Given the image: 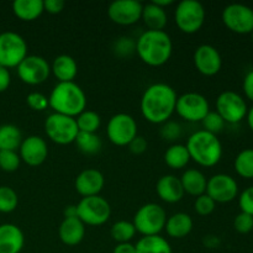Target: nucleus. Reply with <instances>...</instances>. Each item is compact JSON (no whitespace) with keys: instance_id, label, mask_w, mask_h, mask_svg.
Instances as JSON below:
<instances>
[{"instance_id":"f257e3e1","label":"nucleus","mask_w":253,"mask_h":253,"mask_svg":"<svg viewBox=\"0 0 253 253\" xmlns=\"http://www.w3.org/2000/svg\"><path fill=\"white\" fill-rule=\"evenodd\" d=\"M177 99V93L168 84H151L141 98V114L151 124L160 125L167 123L174 114Z\"/></svg>"},{"instance_id":"f03ea898","label":"nucleus","mask_w":253,"mask_h":253,"mask_svg":"<svg viewBox=\"0 0 253 253\" xmlns=\"http://www.w3.org/2000/svg\"><path fill=\"white\" fill-rule=\"evenodd\" d=\"M173 52L172 39L163 31L146 30L136 40V53L150 67H161L169 61Z\"/></svg>"},{"instance_id":"7ed1b4c3","label":"nucleus","mask_w":253,"mask_h":253,"mask_svg":"<svg viewBox=\"0 0 253 253\" xmlns=\"http://www.w3.org/2000/svg\"><path fill=\"white\" fill-rule=\"evenodd\" d=\"M48 104L53 113L76 119L86 109V95L74 82L57 83L49 94Z\"/></svg>"},{"instance_id":"20e7f679","label":"nucleus","mask_w":253,"mask_h":253,"mask_svg":"<svg viewBox=\"0 0 253 253\" xmlns=\"http://www.w3.org/2000/svg\"><path fill=\"white\" fill-rule=\"evenodd\" d=\"M190 161L205 168H211L220 162L222 157V145L216 135L205 130L195 131L187 141Z\"/></svg>"},{"instance_id":"39448f33","label":"nucleus","mask_w":253,"mask_h":253,"mask_svg":"<svg viewBox=\"0 0 253 253\" xmlns=\"http://www.w3.org/2000/svg\"><path fill=\"white\" fill-rule=\"evenodd\" d=\"M166 221V210L156 203H148L136 211L132 224L136 232H140L142 236H157L165 229Z\"/></svg>"},{"instance_id":"423d86ee","label":"nucleus","mask_w":253,"mask_h":253,"mask_svg":"<svg viewBox=\"0 0 253 253\" xmlns=\"http://www.w3.org/2000/svg\"><path fill=\"white\" fill-rule=\"evenodd\" d=\"M205 9L198 0H182L174 10V21L178 29L188 35L195 34L205 22Z\"/></svg>"},{"instance_id":"0eeeda50","label":"nucleus","mask_w":253,"mask_h":253,"mask_svg":"<svg viewBox=\"0 0 253 253\" xmlns=\"http://www.w3.org/2000/svg\"><path fill=\"white\" fill-rule=\"evenodd\" d=\"M44 132L52 142L64 146L76 141L79 130L76 119L53 113L44 121Z\"/></svg>"},{"instance_id":"6e6552de","label":"nucleus","mask_w":253,"mask_h":253,"mask_svg":"<svg viewBox=\"0 0 253 253\" xmlns=\"http://www.w3.org/2000/svg\"><path fill=\"white\" fill-rule=\"evenodd\" d=\"M27 56V43L21 35L12 31L0 34V66L16 68Z\"/></svg>"},{"instance_id":"1a4fd4ad","label":"nucleus","mask_w":253,"mask_h":253,"mask_svg":"<svg viewBox=\"0 0 253 253\" xmlns=\"http://www.w3.org/2000/svg\"><path fill=\"white\" fill-rule=\"evenodd\" d=\"M77 215L84 225L100 226L110 219L111 208L108 200L100 195L83 198L77 204Z\"/></svg>"},{"instance_id":"9d476101","label":"nucleus","mask_w":253,"mask_h":253,"mask_svg":"<svg viewBox=\"0 0 253 253\" xmlns=\"http://www.w3.org/2000/svg\"><path fill=\"white\" fill-rule=\"evenodd\" d=\"M106 135L109 141L119 147L130 145L137 136V123L131 115L125 113L115 114L109 120L106 126Z\"/></svg>"},{"instance_id":"9b49d317","label":"nucleus","mask_w":253,"mask_h":253,"mask_svg":"<svg viewBox=\"0 0 253 253\" xmlns=\"http://www.w3.org/2000/svg\"><path fill=\"white\" fill-rule=\"evenodd\" d=\"M210 105L208 99L203 94L189 91L178 96L175 104V113L185 121L202 123L209 114Z\"/></svg>"},{"instance_id":"f8f14e48","label":"nucleus","mask_w":253,"mask_h":253,"mask_svg":"<svg viewBox=\"0 0 253 253\" xmlns=\"http://www.w3.org/2000/svg\"><path fill=\"white\" fill-rule=\"evenodd\" d=\"M17 76L27 85H40L49 78L51 66L43 57L27 54L26 58L16 67Z\"/></svg>"},{"instance_id":"ddd939ff","label":"nucleus","mask_w":253,"mask_h":253,"mask_svg":"<svg viewBox=\"0 0 253 253\" xmlns=\"http://www.w3.org/2000/svg\"><path fill=\"white\" fill-rule=\"evenodd\" d=\"M247 103L239 93L232 90L222 91L216 99V113L225 123L239 124L246 118Z\"/></svg>"},{"instance_id":"4468645a","label":"nucleus","mask_w":253,"mask_h":253,"mask_svg":"<svg viewBox=\"0 0 253 253\" xmlns=\"http://www.w3.org/2000/svg\"><path fill=\"white\" fill-rule=\"evenodd\" d=\"M222 22L231 32L247 35L253 31V9L245 4H230L222 10Z\"/></svg>"},{"instance_id":"2eb2a0df","label":"nucleus","mask_w":253,"mask_h":253,"mask_svg":"<svg viewBox=\"0 0 253 253\" xmlns=\"http://www.w3.org/2000/svg\"><path fill=\"white\" fill-rule=\"evenodd\" d=\"M205 194L209 195L215 203L220 204H226L232 202L239 194V185L235 178L231 175L219 173V174L212 175L208 179L207 192Z\"/></svg>"},{"instance_id":"dca6fc26","label":"nucleus","mask_w":253,"mask_h":253,"mask_svg":"<svg viewBox=\"0 0 253 253\" xmlns=\"http://www.w3.org/2000/svg\"><path fill=\"white\" fill-rule=\"evenodd\" d=\"M143 5L136 0H116L108 7V16L120 26L133 25L141 20Z\"/></svg>"},{"instance_id":"f3484780","label":"nucleus","mask_w":253,"mask_h":253,"mask_svg":"<svg viewBox=\"0 0 253 253\" xmlns=\"http://www.w3.org/2000/svg\"><path fill=\"white\" fill-rule=\"evenodd\" d=\"M194 66L205 77L216 76L222 67V58L216 47L211 44H200L194 52Z\"/></svg>"},{"instance_id":"a211bd4d","label":"nucleus","mask_w":253,"mask_h":253,"mask_svg":"<svg viewBox=\"0 0 253 253\" xmlns=\"http://www.w3.org/2000/svg\"><path fill=\"white\" fill-rule=\"evenodd\" d=\"M19 156L30 167H39L48 156V146L42 137L36 135L24 138L19 148Z\"/></svg>"},{"instance_id":"6ab92c4d","label":"nucleus","mask_w":253,"mask_h":253,"mask_svg":"<svg viewBox=\"0 0 253 253\" xmlns=\"http://www.w3.org/2000/svg\"><path fill=\"white\" fill-rule=\"evenodd\" d=\"M104 184H105V179H104L103 173L94 168H86L82 170L77 175L76 182H74L77 193L83 198L99 195L103 190Z\"/></svg>"},{"instance_id":"aec40b11","label":"nucleus","mask_w":253,"mask_h":253,"mask_svg":"<svg viewBox=\"0 0 253 253\" xmlns=\"http://www.w3.org/2000/svg\"><path fill=\"white\" fill-rule=\"evenodd\" d=\"M156 192H157L158 198L162 202L168 203V204L179 203L185 194L184 190H183L180 179L173 174L162 175L157 180Z\"/></svg>"},{"instance_id":"412c9836","label":"nucleus","mask_w":253,"mask_h":253,"mask_svg":"<svg viewBox=\"0 0 253 253\" xmlns=\"http://www.w3.org/2000/svg\"><path fill=\"white\" fill-rule=\"evenodd\" d=\"M25 236L14 224L0 225V253H20L24 249Z\"/></svg>"},{"instance_id":"4be33fe9","label":"nucleus","mask_w":253,"mask_h":253,"mask_svg":"<svg viewBox=\"0 0 253 253\" xmlns=\"http://www.w3.org/2000/svg\"><path fill=\"white\" fill-rule=\"evenodd\" d=\"M61 241L67 246H77L85 236V225L78 217H64L58 229Z\"/></svg>"},{"instance_id":"5701e85b","label":"nucleus","mask_w":253,"mask_h":253,"mask_svg":"<svg viewBox=\"0 0 253 253\" xmlns=\"http://www.w3.org/2000/svg\"><path fill=\"white\" fill-rule=\"evenodd\" d=\"M51 73L58 79V83L74 82L78 74V64L69 54H59L52 62Z\"/></svg>"},{"instance_id":"b1692460","label":"nucleus","mask_w":253,"mask_h":253,"mask_svg":"<svg viewBox=\"0 0 253 253\" xmlns=\"http://www.w3.org/2000/svg\"><path fill=\"white\" fill-rule=\"evenodd\" d=\"M165 229L168 236L172 239H184L192 232L193 219L185 212H175L167 217Z\"/></svg>"},{"instance_id":"393cba45","label":"nucleus","mask_w":253,"mask_h":253,"mask_svg":"<svg viewBox=\"0 0 253 253\" xmlns=\"http://www.w3.org/2000/svg\"><path fill=\"white\" fill-rule=\"evenodd\" d=\"M179 179L184 193L192 195V197L198 198L207 192L208 179L204 173L200 172L199 169H194V168L187 169Z\"/></svg>"},{"instance_id":"a878e982","label":"nucleus","mask_w":253,"mask_h":253,"mask_svg":"<svg viewBox=\"0 0 253 253\" xmlns=\"http://www.w3.org/2000/svg\"><path fill=\"white\" fill-rule=\"evenodd\" d=\"M141 20L147 26V29L152 31H163L168 22L166 9L157 6L152 1L143 5Z\"/></svg>"},{"instance_id":"bb28decb","label":"nucleus","mask_w":253,"mask_h":253,"mask_svg":"<svg viewBox=\"0 0 253 253\" xmlns=\"http://www.w3.org/2000/svg\"><path fill=\"white\" fill-rule=\"evenodd\" d=\"M43 11V0H15L12 2V12L22 21H34Z\"/></svg>"},{"instance_id":"cd10ccee","label":"nucleus","mask_w":253,"mask_h":253,"mask_svg":"<svg viewBox=\"0 0 253 253\" xmlns=\"http://www.w3.org/2000/svg\"><path fill=\"white\" fill-rule=\"evenodd\" d=\"M163 158H165V163L170 169H182L187 167L188 163L190 162L189 152L185 145H182V143H174L169 146L166 150Z\"/></svg>"},{"instance_id":"c85d7f7f","label":"nucleus","mask_w":253,"mask_h":253,"mask_svg":"<svg viewBox=\"0 0 253 253\" xmlns=\"http://www.w3.org/2000/svg\"><path fill=\"white\" fill-rule=\"evenodd\" d=\"M136 253H173L169 242L162 237L157 236H143L135 245Z\"/></svg>"},{"instance_id":"c756f323","label":"nucleus","mask_w":253,"mask_h":253,"mask_svg":"<svg viewBox=\"0 0 253 253\" xmlns=\"http://www.w3.org/2000/svg\"><path fill=\"white\" fill-rule=\"evenodd\" d=\"M22 133L16 125L0 126V151H16L22 142Z\"/></svg>"},{"instance_id":"7c9ffc66","label":"nucleus","mask_w":253,"mask_h":253,"mask_svg":"<svg viewBox=\"0 0 253 253\" xmlns=\"http://www.w3.org/2000/svg\"><path fill=\"white\" fill-rule=\"evenodd\" d=\"M235 170L245 179H253V148H246L236 156Z\"/></svg>"},{"instance_id":"2f4dec72","label":"nucleus","mask_w":253,"mask_h":253,"mask_svg":"<svg viewBox=\"0 0 253 253\" xmlns=\"http://www.w3.org/2000/svg\"><path fill=\"white\" fill-rule=\"evenodd\" d=\"M74 142L78 150L85 155H95L101 150V146H103L100 137L96 133L89 132H79Z\"/></svg>"},{"instance_id":"473e14b6","label":"nucleus","mask_w":253,"mask_h":253,"mask_svg":"<svg viewBox=\"0 0 253 253\" xmlns=\"http://www.w3.org/2000/svg\"><path fill=\"white\" fill-rule=\"evenodd\" d=\"M79 132L96 133L101 125V119L98 113L93 110H84L76 118Z\"/></svg>"},{"instance_id":"72a5a7b5","label":"nucleus","mask_w":253,"mask_h":253,"mask_svg":"<svg viewBox=\"0 0 253 253\" xmlns=\"http://www.w3.org/2000/svg\"><path fill=\"white\" fill-rule=\"evenodd\" d=\"M110 234L111 237L116 242H119V244H125V242H130L135 237L136 229L131 221L120 220V221L115 222L113 225Z\"/></svg>"},{"instance_id":"f704fd0d","label":"nucleus","mask_w":253,"mask_h":253,"mask_svg":"<svg viewBox=\"0 0 253 253\" xmlns=\"http://www.w3.org/2000/svg\"><path fill=\"white\" fill-rule=\"evenodd\" d=\"M17 204H19V198H17L16 192L7 185H1L0 187V212L2 214L12 212L17 208Z\"/></svg>"},{"instance_id":"c9c22d12","label":"nucleus","mask_w":253,"mask_h":253,"mask_svg":"<svg viewBox=\"0 0 253 253\" xmlns=\"http://www.w3.org/2000/svg\"><path fill=\"white\" fill-rule=\"evenodd\" d=\"M21 165V158L16 151H0V168L4 172H15Z\"/></svg>"},{"instance_id":"e433bc0d","label":"nucleus","mask_w":253,"mask_h":253,"mask_svg":"<svg viewBox=\"0 0 253 253\" xmlns=\"http://www.w3.org/2000/svg\"><path fill=\"white\" fill-rule=\"evenodd\" d=\"M113 49L116 56L128 58L136 52V41H133V39L131 37H120L114 42Z\"/></svg>"},{"instance_id":"4c0bfd02","label":"nucleus","mask_w":253,"mask_h":253,"mask_svg":"<svg viewBox=\"0 0 253 253\" xmlns=\"http://www.w3.org/2000/svg\"><path fill=\"white\" fill-rule=\"evenodd\" d=\"M202 124L203 126H204L203 130L208 131V132L210 133H214V135L220 132L225 126V121L222 120V118L216 113V111H209V114L205 116L204 120L202 121Z\"/></svg>"},{"instance_id":"58836bf2","label":"nucleus","mask_w":253,"mask_h":253,"mask_svg":"<svg viewBox=\"0 0 253 253\" xmlns=\"http://www.w3.org/2000/svg\"><path fill=\"white\" fill-rule=\"evenodd\" d=\"M215 208H216V203L207 194L200 195L194 202V210L200 216H208L214 211Z\"/></svg>"},{"instance_id":"ea45409f","label":"nucleus","mask_w":253,"mask_h":253,"mask_svg":"<svg viewBox=\"0 0 253 253\" xmlns=\"http://www.w3.org/2000/svg\"><path fill=\"white\" fill-rule=\"evenodd\" d=\"M26 103L30 109L35 111H43L49 108L48 98L44 94L39 93V91H32L26 96Z\"/></svg>"},{"instance_id":"a19ab883","label":"nucleus","mask_w":253,"mask_h":253,"mask_svg":"<svg viewBox=\"0 0 253 253\" xmlns=\"http://www.w3.org/2000/svg\"><path fill=\"white\" fill-rule=\"evenodd\" d=\"M234 227L239 234H249L253 230V216L246 212H240L235 217Z\"/></svg>"},{"instance_id":"79ce46f5","label":"nucleus","mask_w":253,"mask_h":253,"mask_svg":"<svg viewBox=\"0 0 253 253\" xmlns=\"http://www.w3.org/2000/svg\"><path fill=\"white\" fill-rule=\"evenodd\" d=\"M180 133H182L180 125L174 121H167V123L163 124L162 128H161V136L167 141L178 140Z\"/></svg>"},{"instance_id":"37998d69","label":"nucleus","mask_w":253,"mask_h":253,"mask_svg":"<svg viewBox=\"0 0 253 253\" xmlns=\"http://www.w3.org/2000/svg\"><path fill=\"white\" fill-rule=\"evenodd\" d=\"M239 205L241 212H246V214L253 216V187L246 188L240 194Z\"/></svg>"},{"instance_id":"c03bdc74","label":"nucleus","mask_w":253,"mask_h":253,"mask_svg":"<svg viewBox=\"0 0 253 253\" xmlns=\"http://www.w3.org/2000/svg\"><path fill=\"white\" fill-rule=\"evenodd\" d=\"M128 150L133 153V155H142L147 150V141L142 136H136L128 145Z\"/></svg>"},{"instance_id":"a18cd8bd","label":"nucleus","mask_w":253,"mask_h":253,"mask_svg":"<svg viewBox=\"0 0 253 253\" xmlns=\"http://www.w3.org/2000/svg\"><path fill=\"white\" fill-rule=\"evenodd\" d=\"M64 6H66V2L63 0H43L44 11L49 12L52 15H57L62 12Z\"/></svg>"},{"instance_id":"49530a36","label":"nucleus","mask_w":253,"mask_h":253,"mask_svg":"<svg viewBox=\"0 0 253 253\" xmlns=\"http://www.w3.org/2000/svg\"><path fill=\"white\" fill-rule=\"evenodd\" d=\"M242 88H244V93L246 98L253 103V69L245 76Z\"/></svg>"},{"instance_id":"de8ad7c7","label":"nucleus","mask_w":253,"mask_h":253,"mask_svg":"<svg viewBox=\"0 0 253 253\" xmlns=\"http://www.w3.org/2000/svg\"><path fill=\"white\" fill-rule=\"evenodd\" d=\"M11 83V74L7 68L0 66V93H4L7 90Z\"/></svg>"},{"instance_id":"09e8293b","label":"nucleus","mask_w":253,"mask_h":253,"mask_svg":"<svg viewBox=\"0 0 253 253\" xmlns=\"http://www.w3.org/2000/svg\"><path fill=\"white\" fill-rule=\"evenodd\" d=\"M113 253H136L135 245L131 242H125V244H118L114 249Z\"/></svg>"},{"instance_id":"8fccbe9b","label":"nucleus","mask_w":253,"mask_h":253,"mask_svg":"<svg viewBox=\"0 0 253 253\" xmlns=\"http://www.w3.org/2000/svg\"><path fill=\"white\" fill-rule=\"evenodd\" d=\"M64 217H78V215H77V205H68L64 209Z\"/></svg>"},{"instance_id":"3c124183","label":"nucleus","mask_w":253,"mask_h":253,"mask_svg":"<svg viewBox=\"0 0 253 253\" xmlns=\"http://www.w3.org/2000/svg\"><path fill=\"white\" fill-rule=\"evenodd\" d=\"M152 2L155 5H157V6L162 7V9H166V7L173 4V0H153Z\"/></svg>"},{"instance_id":"603ef678","label":"nucleus","mask_w":253,"mask_h":253,"mask_svg":"<svg viewBox=\"0 0 253 253\" xmlns=\"http://www.w3.org/2000/svg\"><path fill=\"white\" fill-rule=\"evenodd\" d=\"M246 119H247V124H249L250 128H251L253 132V105L249 109V111H247Z\"/></svg>"},{"instance_id":"864d4df0","label":"nucleus","mask_w":253,"mask_h":253,"mask_svg":"<svg viewBox=\"0 0 253 253\" xmlns=\"http://www.w3.org/2000/svg\"><path fill=\"white\" fill-rule=\"evenodd\" d=\"M251 36H252V41H253V31L251 32Z\"/></svg>"}]
</instances>
